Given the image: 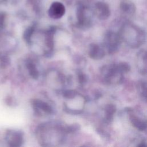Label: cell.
<instances>
[{
    "mask_svg": "<svg viewBox=\"0 0 147 147\" xmlns=\"http://www.w3.org/2000/svg\"><path fill=\"white\" fill-rule=\"evenodd\" d=\"M118 33L121 40L133 48H138L146 40L145 32L130 22L124 23L121 26Z\"/></svg>",
    "mask_w": 147,
    "mask_h": 147,
    "instance_id": "cell-1",
    "label": "cell"
},
{
    "mask_svg": "<svg viewBox=\"0 0 147 147\" xmlns=\"http://www.w3.org/2000/svg\"><path fill=\"white\" fill-rule=\"evenodd\" d=\"M100 72L105 82L109 84H121L123 81V74L119 71L117 64H111L103 66Z\"/></svg>",
    "mask_w": 147,
    "mask_h": 147,
    "instance_id": "cell-2",
    "label": "cell"
},
{
    "mask_svg": "<svg viewBox=\"0 0 147 147\" xmlns=\"http://www.w3.org/2000/svg\"><path fill=\"white\" fill-rule=\"evenodd\" d=\"M121 41L118 32L109 30L104 37V47L109 54L115 53L119 49Z\"/></svg>",
    "mask_w": 147,
    "mask_h": 147,
    "instance_id": "cell-3",
    "label": "cell"
},
{
    "mask_svg": "<svg viewBox=\"0 0 147 147\" xmlns=\"http://www.w3.org/2000/svg\"><path fill=\"white\" fill-rule=\"evenodd\" d=\"M76 16L78 24L83 27L90 25L91 22L90 10L82 3H79L76 8Z\"/></svg>",
    "mask_w": 147,
    "mask_h": 147,
    "instance_id": "cell-4",
    "label": "cell"
},
{
    "mask_svg": "<svg viewBox=\"0 0 147 147\" xmlns=\"http://www.w3.org/2000/svg\"><path fill=\"white\" fill-rule=\"evenodd\" d=\"M65 12L64 5L60 2H53L50 6L48 13L49 16L53 19L61 18Z\"/></svg>",
    "mask_w": 147,
    "mask_h": 147,
    "instance_id": "cell-5",
    "label": "cell"
},
{
    "mask_svg": "<svg viewBox=\"0 0 147 147\" xmlns=\"http://www.w3.org/2000/svg\"><path fill=\"white\" fill-rule=\"evenodd\" d=\"M94 13L100 20H106L110 15V10L107 3L103 2H97L94 6Z\"/></svg>",
    "mask_w": 147,
    "mask_h": 147,
    "instance_id": "cell-6",
    "label": "cell"
},
{
    "mask_svg": "<svg viewBox=\"0 0 147 147\" xmlns=\"http://www.w3.org/2000/svg\"><path fill=\"white\" fill-rule=\"evenodd\" d=\"M136 64L138 71L143 74L147 75V50H141L137 55Z\"/></svg>",
    "mask_w": 147,
    "mask_h": 147,
    "instance_id": "cell-7",
    "label": "cell"
},
{
    "mask_svg": "<svg viewBox=\"0 0 147 147\" xmlns=\"http://www.w3.org/2000/svg\"><path fill=\"white\" fill-rule=\"evenodd\" d=\"M127 111L129 113L130 121L132 125L137 129L140 131H144L147 129V121L139 117L136 116L134 114H132L133 110L130 108L127 109Z\"/></svg>",
    "mask_w": 147,
    "mask_h": 147,
    "instance_id": "cell-8",
    "label": "cell"
},
{
    "mask_svg": "<svg viewBox=\"0 0 147 147\" xmlns=\"http://www.w3.org/2000/svg\"><path fill=\"white\" fill-rule=\"evenodd\" d=\"M6 140L10 146H20L22 142V136L20 132L10 130L7 134Z\"/></svg>",
    "mask_w": 147,
    "mask_h": 147,
    "instance_id": "cell-9",
    "label": "cell"
},
{
    "mask_svg": "<svg viewBox=\"0 0 147 147\" xmlns=\"http://www.w3.org/2000/svg\"><path fill=\"white\" fill-rule=\"evenodd\" d=\"M105 55L104 49L96 44H91L89 48V56L95 60L102 59Z\"/></svg>",
    "mask_w": 147,
    "mask_h": 147,
    "instance_id": "cell-10",
    "label": "cell"
},
{
    "mask_svg": "<svg viewBox=\"0 0 147 147\" xmlns=\"http://www.w3.org/2000/svg\"><path fill=\"white\" fill-rule=\"evenodd\" d=\"M121 10L125 14L132 15L136 12V6L130 0H122L119 5Z\"/></svg>",
    "mask_w": 147,
    "mask_h": 147,
    "instance_id": "cell-11",
    "label": "cell"
},
{
    "mask_svg": "<svg viewBox=\"0 0 147 147\" xmlns=\"http://www.w3.org/2000/svg\"><path fill=\"white\" fill-rule=\"evenodd\" d=\"M105 120L110 122L113 118V115L116 111V107L113 104H107L105 107Z\"/></svg>",
    "mask_w": 147,
    "mask_h": 147,
    "instance_id": "cell-12",
    "label": "cell"
},
{
    "mask_svg": "<svg viewBox=\"0 0 147 147\" xmlns=\"http://www.w3.org/2000/svg\"><path fill=\"white\" fill-rule=\"evenodd\" d=\"M33 106L37 110H39L48 114H50L52 112V108L47 103L41 100H35L33 102Z\"/></svg>",
    "mask_w": 147,
    "mask_h": 147,
    "instance_id": "cell-13",
    "label": "cell"
},
{
    "mask_svg": "<svg viewBox=\"0 0 147 147\" xmlns=\"http://www.w3.org/2000/svg\"><path fill=\"white\" fill-rule=\"evenodd\" d=\"M137 90L141 98L147 102V82H140L138 83Z\"/></svg>",
    "mask_w": 147,
    "mask_h": 147,
    "instance_id": "cell-14",
    "label": "cell"
},
{
    "mask_svg": "<svg viewBox=\"0 0 147 147\" xmlns=\"http://www.w3.org/2000/svg\"><path fill=\"white\" fill-rule=\"evenodd\" d=\"M27 67L29 69V74L34 79H36L38 76V71L35 66V65L32 63V62H29L28 64H27Z\"/></svg>",
    "mask_w": 147,
    "mask_h": 147,
    "instance_id": "cell-15",
    "label": "cell"
},
{
    "mask_svg": "<svg viewBox=\"0 0 147 147\" xmlns=\"http://www.w3.org/2000/svg\"><path fill=\"white\" fill-rule=\"evenodd\" d=\"M118 69L122 74L128 72L130 69V67L129 64L126 62H121L117 64Z\"/></svg>",
    "mask_w": 147,
    "mask_h": 147,
    "instance_id": "cell-16",
    "label": "cell"
},
{
    "mask_svg": "<svg viewBox=\"0 0 147 147\" xmlns=\"http://www.w3.org/2000/svg\"><path fill=\"white\" fill-rule=\"evenodd\" d=\"M34 30V26H30L28 28H27L25 32H24V37L25 40L29 42L30 40V38L32 35V34L33 33V32Z\"/></svg>",
    "mask_w": 147,
    "mask_h": 147,
    "instance_id": "cell-17",
    "label": "cell"
},
{
    "mask_svg": "<svg viewBox=\"0 0 147 147\" xmlns=\"http://www.w3.org/2000/svg\"><path fill=\"white\" fill-rule=\"evenodd\" d=\"M5 19H6V14L4 12H0V28L4 27L5 24Z\"/></svg>",
    "mask_w": 147,
    "mask_h": 147,
    "instance_id": "cell-18",
    "label": "cell"
},
{
    "mask_svg": "<svg viewBox=\"0 0 147 147\" xmlns=\"http://www.w3.org/2000/svg\"><path fill=\"white\" fill-rule=\"evenodd\" d=\"M76 92L74 91H67L65 92L64 94V96L66 97L67 98H73L76 95Z\"/></svg>",
    "mask_w": 147,
    "mask_h": 147,
    "instance_id": "cell-19",
    "label": "cell"
},
{
    "mask_svg": "<svg viewBox=\"0 0 147 147\" xmlns=\"http://www.w3.org/2000/svg\"><path fill=\"white\" fill-rule=\"evenodd\" d=\"M2 1H6V0H2Z\"/></svg>",
    "mask_w": 147,
    "mask_h": 147,
    "instance_id": "cell-20",
    "label": "cell"
}]
</instances>
